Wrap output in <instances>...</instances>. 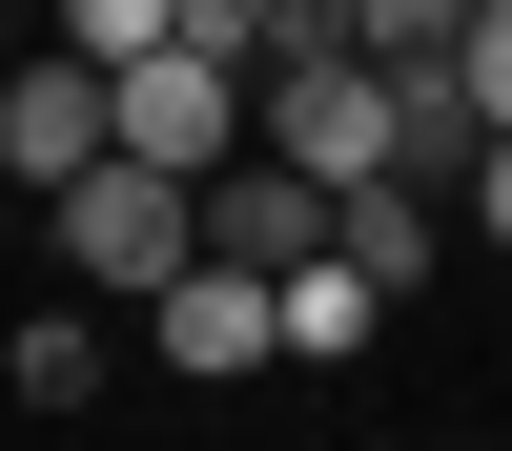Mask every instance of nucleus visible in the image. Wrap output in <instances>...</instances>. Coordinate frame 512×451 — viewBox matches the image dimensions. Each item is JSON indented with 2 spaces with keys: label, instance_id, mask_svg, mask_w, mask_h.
Masks as SVG:
<instances>
[{
  "label": "nucleus",
  "instance_id": "nucleus-11",
  "mask_svg": "<svg viewBox=\"0 0 512 451\" xmlns=\"http://www.w3.org/2000/svg\"><path fill=\"white\" fill-rule=\"evenodd\" d=\"M472 103L512 123V0H492V21H472Z\"/></svg>",
  "mask_w": 512,
  "mask_h": 451
},
{
  "label": "nucleus",
  "instance_id": "nucleus-1",
  "mask_svg": "<svg viewBox=\"0 0 512 451\" xmlns=\"http://www.w3.org/2000/svg\"><path fill=\"white\" fill-rule=\"evenodd\" d=\"M41 226H62V267L103 287V308H164L185 246H205V185H185V164H144V144H103L82 185H41Z\"/></svg>",
  "mask_w": 512,
  "mask_h": 451
},
{
  "label": "nucleus",
  "instance_id": "nucleus-8",
  "mask_svg": "<svg viewBox=\"0 0 512 451\" xmlns=\"http://www.w3.org/2000/svg\"><path fill=\"white\" fill-rule=\"evenodd\" d=\"M492 0H369V62H472Z\"/></svg>",
  "mask_w": 512,
  "mask_h": 451
},
{
  "label": "nucleus",
  "instance_id": "nucleus-2",
  "mask_svg": "<svg viewBox=\"0 0 512 451\" xmlns=\"http://www.w3.org/2000/svg\"><path fill=\"white\" fill-rule=\"evenodd\" d=\"M267 144L308 164V185H369V164H410V123H390V62H267Z\"/></svg>",
  "mask_w": 512,
  "mask_h": 451
},
{
  "label": "nucleus",
  "instance_id": "nucleus-10",
  "mask_svg": "<svg viewBox=\"0 0 512 451\" xmlns=\"http://www.w3.org/2000/svg\"><path fill=\"white\" fill-rule=\"evenodd\" d=\"M472 226L512 246V123H492V144H472Z\"/></svg>",
  "mask_w": 512,
  "mask_h": 451
},
{
  "label": "nucleus",
  "instance_id": "nucleus-5",
  "mask_svg": "<svg viewBox=\"0 0 512 451\" xmlns=\"http://www.w3.org/2000/svg\"><path fill=\"white\" fill-rule=\"evenodd\" d=\"M328 226H349V267H369V287H390V308H410V287H431V267H451V205H431V164H369V185H349V205H328Z\"/></svg>",
  "mask_w": 512,
  "mask_h": 451
},
{
  "label": "nucleus",
  "instance_id": "nucleus-7",
  "mask_svg": "<svg viewBox=\"0 0 512 451\" xmlns=\"http://www.w3.org/2000/svg\"><path fill=\"white\" fill-rule=\"evenodd\" d=\"M0 390H21V410H103V328H82V308H41L21 349H0Z\"/></svg>",
  "mask_w": 512,
  "mask_h": 451
},
{
  "label": "nucleus",
  "instance_id": "nucleus-9",
  "mask_svg": "<svg viewBox=\"0 0 512 451\" xmlns=\"http://www.w3.org/2000/svg\"><path fill=\"white\" fill-rule=\"evenodd\" d=\"M62 41L82 62H144V41H185V0H62Z\"/></svg>",
  "mask_w": 512,
  "mask_h": 451
},
{
  "label": "nucleus",
  "instance_id": "nucleus-6",
  "mask_svg": "<svg viewBox=\"0 0 512 451\" xmlns=\"http://www.w3.org/2000/svg\"><path fill=\"white\" fill-rule=\"evenodd\" d=\"M369 328H390V287H369V267H349V226H328L308 267H287V369H349Z\"/></svg>",
  "mask_w": 512,
  "mask_h": 451
},
{
  "label": "nucleus",
  "instance_id": "nucleus-3",
  "mask_svg": "<svg viewBox=\"0 0 512 451\" xmlns=\"http://www.w3.org/2000/svg\"><path fill=\"white\" fill-rule=\"evenodd\" d=\"M103 144H123V82L82 62V41L62 62H0V185H82Z\"/></svg>",
  "mask_w": 512,
  "mask_h": 451
},
{
  "label": "nucleus",
  "instance_id": "nucleus-4",
  "mask_svg": "<svg viewBox=\"0 0 512 451\" xmlns=\"http://www.w3.org/2000/svg\"><path fill=\"white\" fill-rule=\"evenodd\" d=\"M328 205H349V185H308L287 144L205 164V246H246V267H308V246H328Z\"/></svg>",
  "mask_w": 512,
  "mask_h": 451
}]
</instances>
